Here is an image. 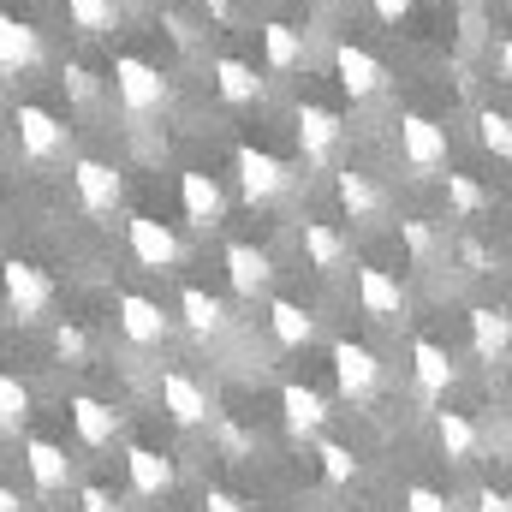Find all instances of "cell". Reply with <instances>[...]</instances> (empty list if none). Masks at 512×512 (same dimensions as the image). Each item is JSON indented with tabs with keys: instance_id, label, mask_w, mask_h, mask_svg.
Returning a JSON list of instances; mask_svg holds the SVG:
<instances>
[{
	"instance_id": "6da1fadb",
	"label": "cell",
	"mask_w": 512,
	"mask_h": 512,
	"mask_svg": "<svg viewBox=\"0 0 512 512\" xmlns=\"http://www.w3.org/2000/svg\"><path fill=\"white\" fill-rule=\"evenodd\" d=\"M0 292H6V304H12V316H18V322H36V316L48 310V298H54L48 274H42L36 262H24V256L0 262Z\"/></svg>"
},
{
	"instance_id": "7a4b0ae2",
	"label": "cell",
	"mask_w": 512,
	"mask_h": 512,
	"mask_svg": "<svg viewBox=\"0 0 512 512\" xmlns=\"http://www.w3.org/2000/svg\"><path fill=\"white\" fill-rule=\"evenodd\" d=\"M114 96L126 102V114H155V108L167 102V78H161L149 60L120 54V60H114Z\"/></svg>"
},
{
	"instance_id": "3957f363",
	"label": "cell",
	"mask_w": 512,
	"mask_h": 512,
	"mask_svg": "<svg viewBox=\"0 0 512 512\" xmlns=\"http://www.w3.org/2000/svg\"><path fill=\"white\" fill-rule=\"evenodd\" d=\"M399 155L417 173H435V167H447V131L429 114H399Z\"/></svg>"
},
{
	"instance_id": "277c9868",
	"label": "cell",
	"mask_w": 512,
	"mask_h": 512,
	"mask_svg": "<svg viewBox=\"0 0 512 512\" xmlns=\"http://www.w3.org/2000/svg\"><path fill=\"white\" fill-rule=\"evenodd\" d=\"M334 382H340L346 399H370L376 382H382L376 352H370V346H358V340H340V346H334Z\"/></svg>"
},
{
	"instance_id": "5b68a950",
	"label": "cell",
	"mask_w": 512,
	"mask_h": 512,
	"mask_svg": "<svg viewBox=\"0 0 512 512\" xmlns=\"http://www.w3.org/2000/svg\"><path fill=\"white\" fill-rule=\"evenodd\" d=\"M12 126H18V149H24L30 161H48V155L66 149V126H60L48 108H36V102H24V108L12 114Z\"/></svg>"
},
{
	"instance_id": "8992f818",
	"label": "cell",
	"mask_w": 512,
	"mask_h": 512,
	"mask_svg": "<svg viewBox=\"0 0 512 512\" xmlns=\"http://www.w3.org/2000/svg\"><path fill=\"white\" fill-rule=\"evenodd\" d=\"M334 72H340V90L352 96V102H364V96H376L382 90V60L370 54V48H358V42H340L334 48Z\"/></svg>"
},
{
	"instance_id": "52a82bcc",
	"label": "cell",
	"mask_w": 512,
	"mask_h": 512,
	"mask_svg": "<svg viewBox=\"0 0 512 512\" xmlns=\"http://www.w3.org/2000/svg\"><path fill=\"white\" fill-rule=\"evenodd\" d=\"M233 167H239V185H245V197H251V203L280 197V191H286V179H292V173H286V167H280L268 149H251V143L233 155Z\"/></svg>"
},
{
	"instance_id": "ba28073f",
	"label": "cell",
	"mask_w": 512,
	"mask_h": 512,
	"mask_svg": "<svg viewBox=\"0 0 512 512\" xmlns=\"http://www.w3.org/2000/svg\"><path fill=\"white\" fill-rule=\"evenodd\" d=\"M161 411H167L173 423L197 429V423H209V393L191 382L185 370H161Z\"/></svg>"
},
{
	"instance_id": "9c48e42d",
	"label": "cell",
	"mask_w": 512,
	"mask_h": 512,
	"mask_svg": "<svg viewBox=\"0 0 512 512\" xmlns=\"http://www.w3.org/2000/svg\"><path fill=\"white\" fill-rule=\"evenodd\" d=\"M126 239H131V256H137L143 268H173V262H179V239H173L161 221H149V215H131Z\"/></svg>"
},
{
	"instance_id": "30bf717a",
	"label": "cell",
	"mask_w": 512,
	"mask_h": 512,
	"mask_svg": "<svg viewBox=\"0 0 512 512\" xmlns=\"http://www.w3.org/2000/svg\"><path fill=\"white\" fill-rule=\"evenodd\" d=\"M114 310H120L126 340H137V346H161V340H167V328H173V322H167V310H161L155 298H137V292H126Z\"/></svg>"
},
{
	"instance_id": "8fae6325",
	"label": "cell",
	"mask_w": 512,
	"mask_h": 512,
	"mask_svg": "<svg viewBox=\"0 0 512 512\" xmlns=\"http://www.w3.org/2000/svg\"><path fill=\"white\" fill-rule=\"evenodd\" d=\"M358 304H364V316H376V322H399V316H405V286H399L387 268H364V274H358Z\"/></svg>"
},
{
	"instance_id": "7c38bea8",
	"label": "cell",
	"mask_w": 512,
	"mask_h": 512,
	"mask_svg": "<svg viewBox=\"0 0 512 512\" xmlns=\"http://www.w3.org/2000/svg\"><path fill=\"white\" fill-rule=\"evenodd\" d=\"M298 143H304V161H328L340 143V114L322 102H304L298 108Z\"/></svg>"
},
{
	"instance_id": "4fadbf2b",
	"label": "cell",
	"mask_w": 512,
	"mask_h": 512,
	"mask_svg": "<svg viewBox=\"0 0 512 512\" xmlns=\"http://www.w3.org/2000/svg\"><path fill=\"white\" fill-rule=\"evenodd\" d=\"M179 203H185V221H191V227H215L221 209H227L215 173H185V179H179Z\"/></svg>"
},
{
	"instance_id": "5bb4252c",
	"label": "cell",
	"mask_w": 512,
	"mask_h": 512,
	"mask_svg": "<svg viewBox=\"0 0 512 512\" xmlns=\"http://www.w3.org/2000/svg\"><path fill=\"white\" fill-rule=\"evenodd\" d=\"M78 203L90 209V215H108L114 203H120V173L108 167V161H78Z\"/></svg>"
},
{
	"instance_id": "9a60e30c",
	"label": "cell",
	"mask_w": 512,
	"mask_h": 512,
	"mask_svg": "<svg viewBox=\"0 0 512 512\" xmlns=\"http://www.w3.org/2000/svg\"><path fill=\"white\" fill-rule=\"evenodd\" d=\"M126 471H131V489H137L143 501H161V495L173 489V459H161L155 447H131Z\"/></svg>"
},
{
	"instance_id": "2e32d148",
	"label": "cell",
	"mask_w": 512,
	"mask_h": 512,
	"mask_svg": "<svg viewBox=\"0 0 512 512\" xmlns=\"http://www.w3.org/2000/svg\"><path fill=\"white\" fill-rule=\"evenodd\" d=\"M227 280H233V292H239V298L268 292V280H274L268 251H256V245H227Z\"/></svg>"
},
{
	"instance_id": "e0dca14e",
	"label": "cell",
	"mask_w": 512,
	"mask_h": 512,
	"mask_svg": "<svg viewBox=\"0 0 512 512\" xmlns=\"http://www.w3.org/2000/svg\"><path fill=\"white\" fill-rule=\"evenodd\" d=\"M72 423H78V441H84V447H108V441L120 435V411L102 405V399H90V393L72 399Z\"/></svg>"
},
{
	"instance_id": "ac0fdd59",
	"label": "cell",
	"mask_w": 512,
	"mask_h": 512,
	"mask_svg": "<svg viewBox=\"0 0 512 512\" xmlns=\"http://www.w3.org/2000/svg\"><path fill=\"white\" fill-rule=\"evenodd\" d=\"M435 441H441V453H447L453 465H471V459L483 453V435H477V423H471L465 411H441V417H435Z\"/></svg>"
},
{
	"instance_id": "d6986e66",
	"label": "cell",
	"mask_w": 512,
	"mask_h": 512,
	"mask_svg": "<svg viewBox=\"0 0 512 512\" xmlns=\"http://www.w3.org/2000/svg\"><path fill=\"white\" fill-rule=\"evenodd\" d=\"M411 370H417V387H423V393H447V387L459 382L453 352L435 346V340H417V346H411Z\"/></svg>"
},
{
	"instance_id": "ffe728a7",
	"label": "cell",
	"mask_w": 512,
	"mask_h": 512,
	"mask_svg": "<svg viewBox=\"0 0 512 512\" xmlns=\"http://www.w3.org/2000/svg\"><path fill=\"white\" fill-rule=\"evenodd\" d=\"M471 346H477V358H507V346H512V316L507 310L477 304V310H471Z\"/></svg>"
},
{
	"instance_id": "44dd1931",
	"label": "cell",
	"mask_w": 512,
	"mask_h": 512,
	"mask_svg": "<svg viewBox=\"0 0 512 512\" xmlns=\"http://www.w3.org/2000/svg\"><path fill=\"white\" fill-rule=\"evenodd\" d=\"M36 30L24 24V18H12V12H0V72H24V66H36Z\"/></svg>"
},
{
	"instance_id": "7402d4cb",
	"label": "cell",
	"mask_w": 512,
	"mask_h": 512,
	"mask_svg": "<svg viewBox=\"0 0 512 512\" xmlns=\"http://www.w3.org/2000/svg\"><path fill=\"white\" fill-rule=\"evenodd\" d=\"M24 459H30V477H36V489H42V495L66 489V477H72L66 447H54V441H30V447H24Z\"/></svg>"
},
{
	"instance_id": "603a6c76",
	"label": "cell",
	"mask_w": 512,
	"mask_h": 512,
	"mask_svg": "<svg viewBox=\"0 0 512 512\" xmlns=\"http://www.w3.org/2000/svg\"><path fill=\"white\" fill-rule=\"evenodd\" d=\"M280 411H286V429L292 435H310V429H322V417H328V399L316 393V387H286L280 393Z\"/></svg>"
},
{
	"instance_id": "cb8c5ba5",
	"label": "cell",
	"mask_w": 512,
	"mask_h": 512,
	"mask_svg": "<svg viewBox=\"0 0 512 512\" xmlns=\"http://www.w3.org/2000/svg\"><path fill=\"white\" fill-rule=\"evenodd\" d=\"M268 328H274V340H280V346H310V334H316V316H310L304 304L280 298V304L268 310Z\"/></svg>"
},
{
	"instance_id": "d4e9b609",
	"label": "cell",
	"mask_w": 512,
	"mask_h": 512,
	"mask_svg": "<svg viewBox=\"0 0 512 512\" xmlns=\"http://www.w3.org/2000/svg\"><path fill=\"white\" fill-rule=\"evenodd\" d=\"M334 191H340V209H346L352 221H370V215L382 209V191H376V185H370L364 173H352V167H346V173L334 179Z\"/></svg>"
},
{
	"instance_id": "484cf974",
	"label": "cell",
	"mask_w": 512,
	"mask_h": 512,
	"mask_svg": "<svg viewBox=\"0 0 512 512\" xmlns=\"http://www.w3.org/2000/svg\"><path fill=\"white\" fill-rule=\"evenodd\" d=\"M304 256H310V268H340V262H346V239H340V227H328V221H304Z\"/></svg>"
},
{
	"instance_id": "4316f807",
	"label": "cell",
	"mask_w": 512,
	"mask_h": 512,
	"mask_svg": "<svg viewBox=\"0 0 512 512\" xmlns=\"http://www.w3.org/2000/svg\"><path fill=\"white\" fill-rule=\"evenodd\" d=\"M215 84H221V96H227V102H256V96H262V78H256L245 60H233V54H221V60H215Z\"/></svg>"
},
{
	"instance_id": "83f0119b",
	"label": "cell",
	"mask_w": 512,
	"mask_h": 512,
	"mask_svg": "<svg viewBox=\"0 0 512 512\" xmlns=\"http://www.w3.org/2000/svg\"><path fill=\"white\" fill-rule=\"evenodd\" d=\"M262 48H268V66L274 72H292L304 60V42H298L292 24H262Z\"/></svg>"
},
{
	"instance_id": "f1b7e54d",
	"label": "cell",
	"mask_w": 512,
	"mask_h": 512,
	"mask_svg": "<svg viewBox=\"0 0 512 512\" xmlns=\"http://www.w3.org/2000/svg\"><path fill=\"white\" fill-rule=\"evenodd\" d=\"M179 316H185L191 334H215V328H221V304H215L203 286H185V292H179Z\"/></svg>"
},
{
	"instance_id": "f546056e",
	"label": "cell",
	"mask_w": 512,
	"mask_h": 512,
	"mask_svg": "<svg viewBox=\"0 0 512 512\" xmlns=\"http://www.w3.org/2000/svg\"><path fill=\"white\" fill-rule=\"evenodd\" d=\"M30 423V387L12 370H0V429H24Z\"/></svg>"
},
{
	"instance_id": "4dcf8cb0",
	"label": "cell",
	"mask_w": 512,
	"mask_h": 512,
	"mask_svg": "<svg viewBox=\"0 0 512 512\" xmlns=\"http://www.w3.org/2000/svg\"><path fill=\"white\" fill-rule=\"evenodd\" d=\"M316 459H322V477H328L334 489H346V483L358 477V453H352V447H340V441H322V453H316Z\"/></svg>"
},
{
	"instance_id": "1f68e13d",
	"label": "cell",
	"mask_w": 512,
	"mask_h": 512,
	"mask_svg": "<svg viewBox=\"0 0 512 512\" xmlns=\"http://www.w3.org/2000/svg\"><path fill=\"white\" fill-rule=\"evenodd\" d=\"M447 203L459 209V215H483V203H489V191L471 179V173H447Z\"/></svg>"
},
{
	"instance_id": "d6a6232c",
	"label": "cell",
	"mask_w": 512,
	"mask_h": 512,
	"mask_svg": "<svg viewBox=\"0 0 512 512\" xmlns=\"http://www.w3.org/2000/svg\"><path fill=\"white\" fill-rule=\"evenodd\" d=\"M66 18L78 24V30H114V0H66Z\"/></svg>"
},
{
	"instance_id": "836d02e7",
	"label": "cell",
	"mask_w": 512,
	"mask_h": 512,
	"mask_svg": "<svg viewBox=\"0 0 512 512\" xmlns=\"http://www.w3.org/2000/svg\"><path fill=\"white\" fill-rule=\"evenodd\" d=\"M477 137H483V149H495V155H512V120L507 114H477Z\"/></svg>"
},
{
	"instance_id": "e575fe53",
	"label": "cell",
	"mask_w": 512,
	"mask_h": 512,
	"mask_svg": "<svg viewBox=\"0 0 512 512\" xmlns=\"http://www.w3.org/2000/svg\"><path fill=\"white\" fill-rule=\"evenodd\" d=\"M405 512H453V501L441 489H423L417 483V489H405Z\"/></svg>"
},
{
	"instance_id": "d590c367",
	"label": "cell",
	"mask_w": 512,
	"mask_h": 512,
	"mask_svg": "<svg viewBox=\"0 0 512 512\" xmlns=\"http://www.w3.org/2000/svg\"><path fill=\"white\" fill-rule=\"evenodd\" d=\"M399 233H405L411 256H429V251H435V233H429V221H399Z\"/></svg>"
},
{
	"instance_id": "8d00e7d4",
	"label": "cell",
	"mask_w": 512,
	"mask_h": 512,
	"mask_svg": "<svg viewBox=\"0 0 512 512\" xmlns=\"http://www.w3.org/2000/svg\"><path fill=\"white\" fill-rule=\"evenodd\" d=\"M54 346H60V358H84V352H90V334H84V328H72V322H66V328H60V334H54Z\"/></svg>"
},
{
	"instance_id": "74e56055",
	"label": "cell",
	"mask_w": 512,
	"mask_h": 512,
	"mask_svg": "<svg viewBox=\"0 0 512 512\" xmlns=\"http://www.w3.org/2000/svg\"><path fill=\"white\" fill-rule=\"evenodd\" d=\"M459 262H465L471 274H489V268H495V251H489V245H477V239H465V245H459Z\"/></svg>"
},
{
	"instance_id": "f35d334b",
	"label": "cell",
	"mask_w": 512,
	"mask_h": 512,
	"mask_svg": "<svg viewBox=\"0 0 512 512\" xmlns=\"http://www.w3.org/2000/svg\"><path fill=\"white\" fill-rule=\"evenodd\" d=\"M78 512H120V507H114V495H108L102 483H90V489L78 495Z\"/></svg>"
},
{
	"instance_id": "ab89813d",
	"label": "cell",
	"mask_w": 512,
	"mask_h": 512,
	"mask_svg": "<svg viewBox=\"0 0 512 512\" xmlns=\"http://www.w3.org/2000/svg\"><path fill=\"white\" fill-rule=\"evenodd\" d=\"M203 512H245V501H239L233 489H209V495H203Z\"/></svg>"
},
{
	"instance_id": "60d3db41",
	"label": "cell",
	"mask_w": 512,
	"mask_h": 512,
	"mask_svg": "<svg viewBox=\"0 0 512 512\" xmlns=\"http://www.w3.org/2000/svg\"><path fill=\"white\" fill-rule=\"evenodd\" d=\"M477 512H512V495H501V489H477Z\"/></svg>"
},
{
	"instance_id": "b9f144b4",
	"label": "cell",
	"mask_w": 512,
	"mask_h": 512,
	"mask_svg": "<svg viewBox=\"0 0 512 512\" xmlns=\"http://www.w3.org/2000/svg\"><path fill=\"white\" fill-rule=\"evenodd\" d=\"M66 84H72V96H78V102H90V90H96L84 66H66Z\"/></svg>"
},
{
	"instance_id": "7bdbcfd3",
	"label": "cell",
	"mask_w": 512,
	"mask_h": 512,
	"mask_svg": "<svg viewBox=\"0 0 512 512\" xmlns=\"http://www.w3.org/2000/svg\"><path fill=\"white\" fill-rule=\"evenodd\" d=\"M370 6H376V18H387V24H399L411 12V0H370Z\"/></svg>"
},
{
	"instance_id": "ee69618b",
	"label": "cell",
	"mask_w": 512,
	"mask_h": 512,
	"mask_svg": "<svg viewBox=\"0 0 512 512\" xmlns=\"http://www.w3.org/2000/svg\"><path fill=\"white\" fill-rule=\"evenodd\" d=\"M495 66H501V78L512 84V42H501V48H495Z\"/></svg>"
},
{
	"instance_id": "f6af8a7d",
	"label": "cell",
	"mask_w": 512,
	"mask_h": 512,
	"mask_svg": "<svg viewBox=\"0 0 512 512\" xmlns=\"http://www.w3.org/2000/svg\"><path fill=\"white\" fill-rule=\"evenodd\" d=\"M0 512H30V507H24V501H18V495H12V489L0 483Z\"/></svg>"
}]
</instances>
